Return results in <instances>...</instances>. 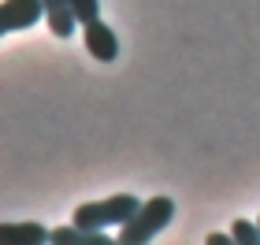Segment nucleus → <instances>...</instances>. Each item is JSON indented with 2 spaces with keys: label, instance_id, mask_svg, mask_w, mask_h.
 <instances>
[{
  "label": "nucleus",
  "instance_id": "f257e3e1",
  "mask_svg": "<svg viewBox=\"0 0 260 245\" xmlns=\"http://www.w3.org/2000/svg\"><path fill=\"white\" fill-rule=\"evenodd\" d=\"M171 219H175V201L171 197H149V201H141V208L119 227V241L123 245H145V241L156 238Z\"/></svg>",
  "mask_w": 260,
  "mask_h": 245
},
{
  "label": "nucleus",
  "instance_id": "f03ea898",
  "mask_svg": "<svg viewBox=\"0 0 260 245\" xmlns=\"http://www.w3.org/2000/svg\"><path fill=\"white\" fill-rule=\"evenodd\" d=\"M141 208V201L134 193H115V197H104V201H89V204H78L75 208V219L71 223L78 227H93V230H104V227H123L130 216Z\"/></svg>",
  "mask_w": 260,
  "mask_h": 245
},
{
  "label": "nucleus",
  "instance_id": "7ed1b4c3",
  "mask_svg": "<svg viewBox=\"0 0 260 245\" xmlns=\"http://www.w3.org/2000/svg\"><path fill=\"white\" fill-rule=\"evenodd\" d=\"M38 19H45L41 0H4L0 4V38L15 30H30Z\"/></svg>",
  "mask_w": 260,
  "mask_h": 245
},
{
  "label": "nucleus",
  "instance_id": "20e7f679",
  "mask_svg": "<svg viewBox=\"0 0 260 245\" xmlns=\"http://www.w3.org/2000/svg\"><path fill=\"white\" fill-rule=\"evenodd\" d=\"M86 33H82V41H86V52L93 56L97 63H112L115 56H119V38H115V30L108 26V22H86L82 26Z\"/></svg>",
  "mask_w": 260,
  "mask_h": 245
},
{
  "label": "nucleus",
  "instance_id": "39448f33",
  "mask_svg": "<svg viewBox=\"0 0 260 245\" xmlns=\"http://www.w3.org/2000/svg\"><path fill=\"white\" fill-rule=\"evenodd\" d=\"M52 241V230L41 223H0V245H45Z\"/></svg>",
  "mask_w": 260,
  "mask_h": 245
},
{
  "label": "nucleus",
  "instance_id": "423d86ee",
  "mask_svg": "<svg viewBox=\"0 0 260 245\" xmlns=\"http://www.w3.org/2000/svg\"><path fill=\"white\" fill-rule=\"evenodd\" d=\"M41 4H45V22H49V30L56 33V38H71L75 26H78L71 0H41Z\"/></svg>",
  "mask_w": 260,
  "mask_h": 245
},
{
  "label": "nucleus",
  "instance_id": "0eeeda50",
  "mask_svg": "<svg viewBox=\"0 0 260 245\" xmlns=\"http://www.w3.org/2000/svg\"><path fill=\"white\" fill-rule=\"evenodd\" d=\"M52 241H56V245H112V238L104 234V230H93V227H78V223H71V227H60V230H52Z\"/></svg>",
  "mask_w": 260,
  "mask_h": 245
},
{
  "label": "nucleus",
  "instance_id": "6e6552de",
  "mask_svg": "<svg viewBox=\"0 0 260 245\" xmlns=\"http://www.w3.org/2000/svg\"><path fill=\"white\" fill-rule=\"evenodd\" d=\"M231 234H234V241H238V245H260V227L249 223V219H234V223H231Z\"/></svg>",
  "mask_w": 260,
  "mask_h": 245
},
{
  "label": "nucleus",
  "instance_id": "1a4fd4ad",
  "mask_svg": "<svg viewBox=\"0 0 260 245\" xmlns=\"http://www.w3.org/2000/svg\"><path fill=\"white\" fill-rule=\"evenodd\" d=\"M71 8H75L78 26H86V22H97V19H101V0H71Z\"/></svg>",
  "mask_w": 260,
  "mask_h": 245
},
{
  "label": "nucleus",
  "instance_id": "9d476101",
  "mask_svg": "<svg viewBox=\"0 0 260 245\" xmlns=\"http://www.w3.org/2000/svg\"><path fill=\"white\" fill-rule=\"evenodd\" d=\"M205 241H208V245H231V241H234V234H208Z\"/></svg>",
  "mask_w": 260,
  "mask_h": 245
},
{
  "label": "nucleus",
  "instance_id": "9b49d317",
  "mask_svg": "<svg viewBox=\"0 0 260 245\" xmlns=\"http://www.w3.org/2000/svg\"><path fill=\"white\" fill-rule=\"evenodd\" d=\"M256 227H260V216H256Z\"/></svg>",
  "mask_w": 260,
  "mask_h": 245
}]
</instances>
